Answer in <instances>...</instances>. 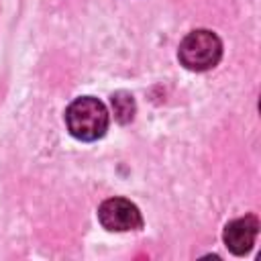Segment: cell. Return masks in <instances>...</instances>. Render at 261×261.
Wrapping results in <instances>:
<instances>
[{"label": "cell", "instance_id": "1", "mask_svg": "<svg viewBox=\"0 0 261 261\" xmlns=\"http://www.w3.org/2000/svg\"><path fill=\"white\" fill-rule=\"evenodd\" d=\"M67 130L80 141H98L108 130V110L94 96L75 98L65 110Z\"/></svg>", "mask_w": 261, "mask_h": 261}, {"label": "cell", "instance_id": "2", "mask_svg": "<svg viewBox=\"0 0 261 261\" xmlns=\"http://www.w3.org/2000/svg\"><path fill=\"white\" fill-rule=\"evenodd\" d=\"M177 57L186 69L208 71L222 57V41L208 29H196L181 39Z\"/></svg>", "mask_w": 261, "mask_h": 261}, {"label": "cell", "instance_id": "4", "mask_svg": "<svg viewBox=\"0 0 261 261\" xmlns=\"http://www.w3.org/2000/svg\"><path fill=\"white\" fill-rule=\"evenodd\" d=\"M259 232V220L253 214H247L243 218H234L224 226L222 239L226 249L232 255H245L253 249L255 239Z\"/></svg>", "mask_w": 261, "mask_h": 261}, {"label": "cell", "instance_id": "5", "mask_svg": "<svg viewBox=\"0 0 261 261\" xmlns=\"http://www.w3.org/2000/svg\"><path fill=\"white\" fill-rule=\"evenodd\" d=\"M110 102H112L114 118L120 124H126V122L133 120V116H135V100H133V96L128 92H116V94H112Z\"/></svg>", "mask_w": 261, "mask_h": 261}, {"label": "cell", "instance_id": "3", "mask_svg": "<svg viewBox=\"0 0 261 261\" xmlns=\"http://www.w3.org/2000/svg\"><path fill=\"white\" fill-rule=\"evenodd\" d=\"M98 220L106 230L124 232L139 230L143 226V216L139 208L126 198H108L98 208Z\"/></svg>", "mask_w": 261, "mask_h": 261}]
</instances>
